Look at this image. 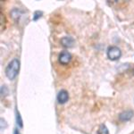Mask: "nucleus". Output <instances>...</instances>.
<instances>
[{
	"label": "nucleus",
	"instance_id": "nucleus-1",
	"mask_svg": "<svg viewBox=\"0 0 134 134\" xmlns=\"http://www.w3.org/2000/svg\"><path fill=\"white\" fill-rule=\"evenodd\" d=\"M20 69V61L16 58L13 59L5 68V75L9 80H14L17 76Z\"/></svg>",
	"mask_w": 134,
	"mask_h": 134
},
{
	"label": "nucleus",
	"instance_id": "nucleus-10",
	"mask_svg": "<svg viewBox=\"0 0 134 134\" xmlns=\"http://www.w3.org/2000/svg\"><path fill=\"white\" fill-rule=\"evenodd\" d=\"M14 134H20V133H19L18 131H14Z\"/></svg>",
	"mask_w": 134,
	"mask_h": 134
},
{
	"label": "nucleus",
	"instance_id": "nucleus-2",
	"mask_svg": "<svg viewBox=\"0 0 134 134\" xmlns=\"http://www.w3.org/2000/svg\"><path fill=\"white\" fill-rule=\"evenodd\" d=\"M107 55L108 59L112 60V61H115V60H118L119 58L122 55V51L119 47H115V46H111L107 48Z\"/></svg>",
	"mask_w": 134,
	"mask_h": 134
},
{
	"label": "nucleus",
	"instance_id": "nucleus-5",
	"mask_svg": "<svg viewBox=\"0 0 134 134\" xmlns=\"http://www.w3.org/2000/svg\"><path fill=\"white\" fill-rule=\"evenodd\" d=\"M133 116V111L131 110H128V111L122 112V114H120L119 115V120L122 122H127V121L131 120Z\"/></svg>",
	"mask_w": 134,
	"mask_h": 134
},
{
	"label": "nucleus",
	"instance_id": "nucleus-8",
	"mask_svg": "<svg viewBox=\"0 0 134 134\" xmlns=\"http://www.w3.org/2000/svg\"><path fill=\"white\" fill-rule=\"evenodd\" d=\"M16 121H17V124L19 125V127L20 128H23V120H21V115H20V114L17 112L16 113Z\"/></svg>",
	"mask_w": 134,
	"mask_h": 134
},
{
	"label": "nucleus",
	"instance_id": "nucleus-6",
	"mask_svg": "<svg viewBox=\"0 0 134 134\" xmlns=\"http://www.w3.org/2000/svg\"><path fill=\"white\" fill-rule=\"evenodd\" d=\"M74 40L72 37H64L63 38H61V44L65 47H72L74 45Z\"/></svg>",
	"mask_w": 134,
	"mask_h": 134
},
{
	"label": "nucleus",
	"instance_id": "nucleus-4",
	"mask_svg": "<svg viewBox=\"0 0 134 134\" xmlns=\"http://www.w3.org/2000/svg\"><path fill=\"white\" fill-rule=\"evenodd\" d=\"M69 99V94L65 90H60L59 93L57 94V101L60 104H64L68 101Z\"/></svg>",
	"mask_w": 134,
	"mask_h": 134
},
{
	"label": "nucleus",
	"instance_id": "nucleus-9",
	"mask_svg": "<svg viewBox=\"0 0 134 134\" xmlns=\"http://www.w3.org/2000/svg\"><path fill=\"white\" fill-rule=\"evenodd\" d=\"M43 13L41 12V11H36L35 13H34V17H33V20L34 21H37L38 18H40L42 15Z\"/></svg>",
	"mask_w": 134,
	"mask_h": 134
},
{
	"label": "nucleus",
	"instance_id": "nucleus-7",
	"mask_svg": "<svg viewBox=\"0 0 134 134\" xmlns=\"http://www.w3.org/2000/svg\"><path fill=\"white\" fill-rule=\"evenodd\" d=\"M98 134H108V130L105 125H101L98 131Z\"/></svg>",
	"mask_w": 134,
	"mask_h": 134
},
{
	"label": "nucleus",
	"instance_id": "nucleus-3",
	"mask_svg": "<svg viewBox=\"0 0 134 134\" xmlns=\"http://www.w3.org/2000/svg\"><path fill=\"white\" fill-rule=\"evenodd\" d=\"M71 60H72V55L68 51L61 52L59 57H58V61H59L60 64H64V65L68 64L71 62Z\"/></svg>",
	"mask_w": 134,
	"mask_h": 134
}]
</instances>
